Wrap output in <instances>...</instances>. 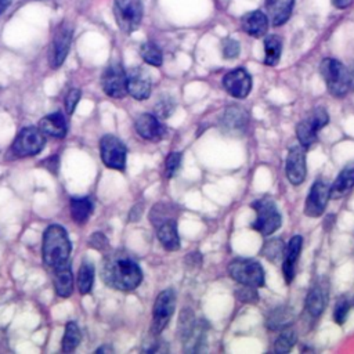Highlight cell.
<instances>
[{
  "instance_id": "20",
  "label": "cell",
  "mask_w": 354,
  "mask_h": 354,
  "mask_svg": "<svg viewBox=\"0 0 354 354\" xmlns=\"http://www.w3.org/2000/svg\"><path fill=\"white\" fill-rule=\"evenodd\" d=\"M241 25L242 29L253 37H263L266 36L267 30H268V17L260 11V10H254L250 12H246L242 19H241Z\"/></svg>"
},
{
  "instance_id": "7",
  "label": "cell",
  "mask_w": 354,
  "mask_h": 354,
  "mask_svg": "<svg viewBox=\"0 0 354 354\" xmlns=\"http://www.w3.org/2000/svg\"><path fill=\"white\" fill-rule=\"evenodd\" d=\"M44 145H46V138H44V134L40 131V129L28 126V127H24L17 134L11 145V152L17 158L33 156L39 153L44 148Z\"/></svg>"
},
{
  "instance_id": "28",
  "label": "cell",
  "mask_w": 354,
  "mask_h": 354,
  "mask_svg": "<svg viewBox=\"0 0 354 354\" xmlns=\"http://www.w3.org/2000/svg\"><path fill=\"white\" fill-rule=\"evenodd\" d=\"M69 209H71V216H72L73 221L79 223V224H83L90 218V216L94 210V205H93L90 198L80 196V198H72L71 199Z\"/></svg>"
},
{
  "instance_id": "18",
  "label": "cell",
  "mask_w": 354,
  "mask_h": 354,
  "mask_svg": "<svg viewBox=\"0 0 354 354\" xmlns=\"http://www.w3.org/2000/svg\"><path fill=\"white\" fill-rule=\"evenodd\" d=\"M248 123H249V116H248L246 111L236 105L228 106L224 111V115L220 122L223 131L228 133V134H234V136L243 133L248 127Z\"/></svg>"
},
{
  "instance_id": "9",
  "label": "cell",
  "mask_w": 354,
  "mask_h": 354,
  "mask_svg": "<svg viewBox=\"0 0 354 354\" xmlns=\"http://www.w3.org/2000/svg\"><path fill=\"white\" fill-rule=\"evenodd\" d=\"M328 122H329V116L324 108H315L307 116V119L299 122L296 126V136L300 145H303L304 148H308L310 145H313L317 140V133L324 126H326Z\"/></svg>"
},
{
  "instance_id": "1",
  "label": "cell",
  "mask_w": 354,
  "mask_h": 354,
  "mask_svg": "<svg viewBox=\"0 0 354 354\" xmlns=\"http://www.w3.org/2000/svg\"><path fill=\"white\" fill-rule=\"evenodd\" d=\"M104 282L116 290L130 292L138 288L142 281L140 266L122 252L109 253L105 256L101 267Z\"/></svg>"
},
{
  "instance_id": "27",
  "label": "cell",
  "mask_w": 354,
  "mask_h": 354,
  "mask_svg": "<svg viewBox=\"0 0 354 354\" xmlns=\"http://www.w3.org/2000/svg\"><path fill=\"white\" fill-rule=\"evenodd\" d=\"M293 319H295L293 308L288 306H279L270 313L266 324L270 330H282L288 328L293 322Z\"/></svg>"
},
{
  "instance_id": "30",
  "label": "cell",
  "mask_w": 354,
  "mask_h": 354,
  "mask_svg": "<svg viewBox=\"0 0 354 354\" xmlns=\"http://www.w3.org/2000/svg\"><path fill=\"white\" fill-rule=\"evenodd\" d=\"M94 283V266L88 260H83L77 272V290L82 295L91 292Z\"/></svg>"
},
{
  "instance_id": "2",
  "label": "cell",
  "mask_w": 354,
  "mask_h": 354,
  "mask_svg": "<svg viewBox=\"0 0 354 354\" xmlns=\"http://www.w3.org/2000/svg\"><path fill=\"white\" fill-rule=\"evenodd\" d=\"M71 249L72 246L68 232L62 225L51 224L44 230L41 254L43 263L47 267L55 268L66 263L71 254Z\"/></svg>"
},
{
  "instance_id": "19",
  "label": "cell",
  "mask_w": 354,
  "mask_h": 354,
  "mask_svg": "<svg viewBox=\"0 0 354 354\" xmlns=\"http://www.w3.org/2000/svg\"><path fill=\"white\" fill-rule=\"evenodd\" d=\"M153 225L156 227L158 239L166 250L173 252L180 248V238H178L177 224L174 218L166 217L153 223Z\"/></svg>"
},
{
  "instance_id": "11",
  "label": "cell",
  "mask_w": 354,
  "mask_h": 354,
  "mask_svg": "<svg viewBox=\"0 0 354 354\" xmlns=\"http://www.w3.org/2000/svg\"><path fill=\"white\" fill-rule=\"evenodd\" d=\"M100 153L106 167L115 170H124L127 149L122 140L111 134L104 136L100 141Z\"/></svg>"
},
{
  "instance_id": "13",
  "label": "cell",
  "mask_w": 354,
  "mask_h": 354,
  "mask_svg": "<svg viewBox=\"0 0 354 354\" xmlns=\"http://www.w3.org/2000/svg\"><path fill=\"white\" fill-rule=\"evenodd\" d=\"M286 177L293 185H300L307 174L306 169V148L303 145H295L289 149L286 158Z\"/></svg>"
},
{
  "instance_id": "10",
  "label": "cell",
  "mask_w": 354,
  "mask_h": 354,
  "mask_svg": "<svg viewBox=\"0 0 354 354\" xmlns=\"http://www.w3.org/2000/svg\"><path fill=\"white\" fill-rule=\"evenodd\" d=\"M72 33H73V28L68 21H62L55 28L53 40H51L50 58H48L51 68H59L64 64V61L69 53Z\"/></svg>"
},
{
  "instance_id": "38",
  "label": "cell",
  "mask_w": 354,
  "mask_h": 354,
  "mask_svg": "<svg viewBox=\"0 0 354 354\" xmlns=\"http://www.w3.org/2000/svg\"><path fill=\"white\" fill-rule=\"evenodd\" d=\"M173 108H174V105L171 102V98H162L155 105V116L158 119L167 118L173 112Z\"/></svg>"
},
{
  "instance_id": "43",
  "label": "cell",
  "mask_w": 354,
  "mask_h": 354,
  "mask_svg": "<svg viewBox=\"0 0 354 354\" xmlns=\"http://www.w3.org/2000/svg\"><path fill=\"white\" fill-rule=\"evenodd\" d=\"M12 0H0V15L8 8V6L11 4Z\"/></svg>"
},
{
  "instance_id": "17",
  "label": "cell",
  "mask_w": 354,
  "mask_h": 354,
  "mask_svg": "<svg viewBox=\"0 0 354 354\" xmlns=\"http://www.w3.org/2000/svg\"><path fill=\"white\" fill-rule=\"evenodd\" d=\"M136 131L148 141H159L166 136V127L152 113H141L134 122Z\"/></svg>"
},
{
  "instance_id": "26",
  "label": "cell",
  "mask_w": 354,
  "mask_h": 354,
  "mask_svg": "<svg viewBox=\"0 0 354 354\" xmlns=\"http://www.w3.org/2000/svg\"><path fill=\"white\" fill-rule=\"evenodd\" d=\"M354 187V160L347 163L330 187V198L339 199Z\"/></svg>"
},
{
  "instance_id": "39",
  "label": "cell",
  "mask_w": 354,
  "mask_h": 354,
  "mask_svg": "<svg viewBox=\"0 0 354 354\" xmlns=\"http://www.w3.org/2000/svg\"><path fill=\"white\" fill-rule=\"evenodd\" d=\"M180 163H181V153L180 152L169 153V156L166 158V162H165V173H166V176L171 177L177 171Z\"/></svg>"
},
{
  "instance_id": "21",
  "label": "cell",
  "mask_w": 354,
  "mask_h": 354,
  "mask_svg": "<svg viewBox=\"0 0 354 354\" xmlns=\"http://www.w3.org/2000/svg\"><path fill=\"white\" fill-rule=\"evenodd\" d=\"M301 245H303L301 236L295 235V236L290 238L288 246L285 248V256H283V261H282V272H283L286 283H290L293 281L295 266H296V261L299 259Z\"/></svg>"
},
{
  "instance_id": "22",
  "label": "cell",
  "mask_w": 354,
  "mask_h": 354,
  "mask_svg": "<svg viewBox=\"0 0 354 354\" xmlns=\"http://www.w3.org/2000/svg\"><path fill=\"white\" fill-rule=\"evenodd\" d=\"M295 0H266L268 21L272 26L283 25L292 14Z\"/></svg>"
},
{
  "instance_id": "5",
  "label": "cell",
  "mask_w": 354,
  "mask_h": 354,
  "mask_svg": "<svg viewBox=\"0 0 354 354\" xmlns=\"http://www.w3.org/2000/svg\"><path fill=\"white\" fill-rule=\"evenodd\" d=\"M230 277L241 283L253 288H261L264 285V270L256 260L252 259H235L228 266Z\"/></svg>"
},
{
  "instance_id": "23",
  "label": "cell",
  "mask_w": 354,
  "mask_h": 354,
  "mask_svg": "<svg viewBox=\"0 0 354 354\" xmlns=\"http://www.w3.org/2000/svg\"><path fill=\"white\" fill-rule=\"evenodd\" d=\"M54 270V289L59 297H69L73 292V274L69 263H64Z\"/></svg>"
},
{
  "instance_id": "15",
  "label": "cell",
  "mask_w": 354,
  "mask_h": 354,
  "mask_svg": "<svg viewBox=\"0 0 354 354\" xmlns=\"http://www.w3.org/2000/svg\"><path fill=\"white\" fill-rule=\"evenodd\" d=\"M223 86L234 98H245L252 90V77L243 68H238L224 75Z\"/></svg>"
},
{
  "instance_id": "33",
  "label": "cell",
  "mask_w": 354,
  "mask_h": 354,
  "mask_svg": "<svg viewBox=\"0 0 354 354\" xmlns=\"http://www.w3.org/2000/svg\"><path fill=\"white\" fill-rule=\"evenodd\" d=\"M140 55L141 58L152 66H160L163 62V55L159 47L153 43H144L140 47Z\"/></svg>"
},
{
  "instance_id": "4",
  "label": "cell",
  "mask_w": 354,
  "mask_h": 354,
  "mask_svg": "<svg viewBox=\"0 0 354 354\" xmlns=\"http://www.w3.org/2000/svg\"><path fill=\"white\" fill-rule=\"evenodd\" d=\"M252 207L256 212V220L253 221L252 228L256 230L259 234H261L263 236H268L281 227L282 217L272 199H257L252 203Z\"/></svg>"
},
{
  "instance_id": "40",
  "label": "cell",
  "mask_w": 354,
  "mask_h": 354,
  "mask_svg": "<svg viewBox=\"0 0 354 354\" xmlns=\"http://www.w3.org/2000/svg\"><path fill=\"white\" fill-rule=\"evenodd\" d=\"M80 94H82L80 90L76 88V87H73L68 91V94L65 97V111H66L68 115L73 113V111H75V108H76V105L80 100Z\"/></svg>"
},
{
  "instance_id": "37",
  "label": "cell",
  "mask_w": 354,
  "mask_h": 354,
  "mask_svg": "<svg viewBox=\"0 0 354 354\" xmlns=\"http://www.w3.org/2000/svg\"><path fill=\"white\" fill-rule=\"evenodd\" d=\"M241 53V46L236 40L234 39H227L223 43V57L227 59H234L239 55Z\"/></svg>"
},
{
  "instance_id": "12",
  "label": "cell",
  "mask_w": 354,
  "mask_h": 354,
  "mask_svg": "<svg viewBox=\"0 0 354 354\" xmlns=\"http://www.w3.org/2000/svg\"><path fill=\"white\" fill-rule=\"evenodd\" d=\"M101 86L104 93L112 98H123L127 94L126 72L119 62H112L105 68L101 76Z\"/></svg>"
},
{
  "instance_id": "34",
  "label": "cell",
  "mask_w": 354,
  "mask_h": 354,
  "mask_svg": "<svg viewBox=\"0 0 354 354\" xmlns=\"http://www.w3.org/2000/svg\"><path fill=\"white\" fill-rule=\"evenodd\" d=\"M297 342V335L293 329H282V333L277 337L275 343H274V350L275 353H289L293 346L296 344Z\"/></svg>"
},
{
  "instance_id": "8",
  "label": "cell",
  "mask_w": 354,
  "mask_h": 354,
  "mask_svg": "<svg viewBox=\"0 0 354 354\" xmlns=\"http://www.w3.org/2000/svg\"><path fill=\"white\" fill-rule=\"evenodd\" d=\"M176 308V293L173 289L162 290L153 303L152 308V335H159L169 324Z\"/></svg>"
},
{
  "instance_id": "36",
  "label": "cell",
  "mask_w": 354,
  "mask_h": 354,
  "mask_svg": "<svg viewBox=\"0 0 354 354\" xmlns=\"http://www.w3.org/2000/svg\"><path fill=\"white\" fill-rule=\"evenodd\" d=\"M235 296L238 300L243 301V303H257L259 300V295L256 288L253 286H248V285H242L236 292Z\"/></svg>"
},
{
  "instance_id": "35",
  "label": "cell",
  "mask_w": 354,
  "mask_h": 354,
  "mask_svg": "<svg viewBox=\"0 0 354 354\" xmlns=\"http://www.w3.org/2000/svg\"><path fill=\"white\" fill-rule=\"evenodd\" d=\"M350 307H351V303L348 301V299H346V297L339 299V301L335 306V311H333V319L337 325L344 324V321L350 313Z\"/></svg>"
},
{
  "instance_id": "42",
  "label": "cell",
  "mask_w": 354,
  "mask_h": 354,
  "mask_svg": "<svg viewBox=\"0 0 354 354\" xmlns=\"http://www.w3.org/2000/svg\"><path fill=\"white\" fill-rule=\"evenodd\" d=\"M330 1L336 8H347L353 3V0H330Z\"/></svg>"
},
{
  "instance_id": "29",
  "label": "cell",
  "mask_w": 354,
  "mask_h": 354,
  "mask_svg": "<svg viewBox=\"0 0 354 354\" xmlns=\"http://www.w3.org/2000/svg\"><path fill=\"white\" fill-rule=\"evenodd\" d=\"M264 64L268 66H275L279 62L282 53V39L277 35H270L264 40Z\"/></svg>"
},
{
  "instance_id": "25",
  "label": "cell",
  "mask_w": 354,
  "mask_h": 354,
  "mask_svg": "<svg viewBox=\"0 0 354 354\" xmlns=\"http://www.w3.org/2000/svg\"><path fill=\"white\" fill-rule=\"evenodd\" d=\"M328 292L322 282H317L313 285L306 296V310L311 317H319L326 304Z\"/></svg>"
},
{
  "instance_id": "14",
  "label": "cell",
  "mask_w": 354,
  "mask_h": 354,
  "mask_svg": "<svg viewBox=\"0 0 354 354\" xmlns=\"http://www.w3.org/2000/svg\"><path fill=\"white\" fill-rule=\"evenodd\" d=\"M329 198H330V187L321 180L315 181L306 199L304 213L308 217H319L324 213Z\"/></svg>"
},
{
  "instance_id": "45",
  "label": "cell",
  "mask_w": 354,
  "mask_h": 354,
  "mask_svg": "<svg viewBox=\"0 0 354 354\" xmlns=\"http://www.w3.org/2000/svg\"><path fill=\"white\" fill-rule=\"evenodd\" d=\"M351 76V88H354V72H350Z\"/></svg>"
},
{
  "instance_id": "44",
  "label": "cell",
  "mask_w": 354,
  "mask_h": 354,
  "mask_svg": "<svg viewBox=\"0 0 354 354\" xmlns=\"http://www.w3.org/2000/svg\"><path fill=\"white\" fill-rule=\"evenodd\" d=\"M102 351H112V348L111 347H100V348H97V353H102Z\"/></svg>"
},
{
  "instance_id": "3",
  "label": "cell",
  "mask_w": 354,
  "mask_h": 354,
  "mask_svg": "<svg viewBox=\"0 0 354 354\" xmlns=\"http://www.w3.org/2000/svg\"><path fill=\"white\" fill-rule=\"evenodd\" d=\"M321 75L326 83L328 91L333 97H344L351 88L350 71L335 58H325L319 65Z\"/></svg>"
},
{
  "instance_id": "24",
  "label": "cell",
  "mask_w": 354,
  "mask_h": 354,
  "mask_svg": "<svg viewBox=\"0 0 354 354\" xmlns=\"http://www.w3.org/2000/svg\"><path fill=\"white\" fill-rule=\"evenodd\" d=\"M39 129L44 136H50L54 138H64L66 136V120L61 112L50 113L40 119Z\"/></svg>"
},
{
  "instance_id": "6",
  "label": "cell",
  "mask_w": 354,
  "mask_h": 354,
  "mask_svg": "<svg viewBox=\"0 0 354 354\" xmlns=\"http://www.w3.org/2000/svg\"><path fill=\"white\" fill-rule=\"evenodd\" d=\"M113 15L119 29L129 35L134 32L142 19L141 0H115Z\"/></svg>"
},
{
  "instance_id": "16",
  "label": "cell",
  "mask_w": 354,
  "mask_h": 354,
  "mask_svg": "<svg viewBox=\"0 0 354 354\" xmlns=\"http://www.w3.org/2000/svg\"><path fill=\"white\" fill-rule=\"evenodd\" d=\"M127 93L138 101L147 100L151 95V77L142 68H133L126 73Z\"/></svg>"
},
{
  "instance_id": "31",
  "label": "cell",
  "mask_w": 354,
  "mask_h": 354,
  "mask_svg": "<svg viewBox=\"0 0 354 354\" xmlns=\"http://www.w3.org/2000/svg\"><path fill=\"white\" fill-rule=\"evenodd\" d=\"M82 339L80 335V329L77 326V324L75 321H69L65 325V330H64V336H62V351L64 353H72L75 351V348L79 346Z\"/></svg>"
},
{
  "instance_id": "41",
  "label": "cell",
  "mask_w": 354,
  "mask_h": 354,
  "mask_svg": "<svg viewBox=\"0 0 354 354\" xmlns=\"http://www.w3.org/2000/svg\"><path fill=\"white\" fill-rule=\"evenodd\" d=\"M90 245L98 250H102L104 248L108 246V241L106 238H104V235L101 232H95L91 239H90Z\"/></svg>"
},
{
  "instance_id": "32",
  "label": "cell",
  "mask_w": 354,
  "mask_h": 354,
  "mask_svg": "<svg viewBox=\"0 0 354 354\" xmlns=\"http://www.w3.org/2000/svg\"><path fill=\"white\" fill-rule=\"evenodd\" d=\"M261 254L271 263H279L285 256L283 242L278 238L267 241L261 249Z\"/></svg>"
}]
</instances>
